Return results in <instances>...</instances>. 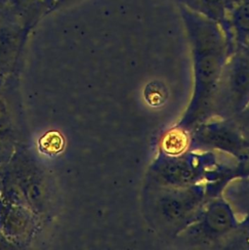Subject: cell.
<instances>
[{
    "instance_id": "obj_18",
    "label": "cell",
    "mask_w": 249,
    "mask_h": 250,
    "mask_svg": "<svg viewBox=\"0 0 249 250\" xmlns=\"http://www.w3.org/2000/svg\"><path fill=\"white\" fill-rule=\"evenodd\" d=\"M11 248H18L13 242H11L1 231H0V249H11Z\"/></svg>"
},
{
    "instance_id": "obj_6",
    "label": "cell",
    "mask_w": 249,
    "mask_h": 250,
    "mask_svg": "<svg viewBox=\"0 0 249 250\" xmlns=\"http://www.w3.org/2000/svg\"><path fill=\"white\" fill-rule=\"evenodd\" d=\"M189 150H209L241 160L249 146V139L232 118L211 117L189 131Z\"/></svg>"
},
{
    "instance_id": "obj_20",
    "label": "cell",
    "mask_w": 249,
    "mask_h": 250,
    "mask_svg": "<svg viewBox=\"0 0 249 250\" xmlns=\"http://www.w3.org/2000/svg\"><path fill=\"white\" fill-rule=\"evenodd\" d=\"M242 54H244V56L247 58V60L249 61V50L248 51H246V52H243Z\"/></svg>"
},
{
    "instance_id": "obj_14",
    "label": "cell",
    "mask_w": 249,
    "mask_h": 250,
    "mask_svg": "<svg viewBox=\"0 0 249 250\" xmlns=\"http://www.w3.org/2000/svg\"><path fill=\"white\" fill-rule=\"evenodd\" d=\"M82 0H42L40 4V17L47 16L56 11L68 8Z\"/></svg>"
},
{
    "instance_id": "obj_19",
    "label": "cell",
    "mask_w": 249,
    "mask_h": 250,
    "mask_svg": "<svg viewBox=\"0 0 249 250\" xmlns=\"http://www.w3.org/2000/svg\"><path fill=\"white\" fill-rule=\"evenodd\" d=\"M11 21V20L8 19V17L6 16L4 10L2 9V7H1V5H0V23L3 22V21Z\"/></svg>"
},
{
    "instance_id": "obj_4",
    "label": "cell",
    "mask_w": 249,
    "mask_h": 250,
    "mask_svg": "<svg viewBox=\"0 0 249 250\" xmlns=\"http://www.w3.org/2000/svg\"><path fill=\"white\" fill-rule=\"evenodd\" d=\"M239 223L224 195L206 201L195 220L176 238L186 247L223 249Z\"/></svg>"
},
{
    "instance_id": "obj_2",
    "label": "cell",
    "mask_w": 249,
    "mask_h": 250,
    "mask_svg": "<svg viewBox=\"0 0 249 250\" xmlns=\"http://www.w3.org/2000/svg\"><path fill=\"white\" fill-rule=\"evenodd\" d=\"M207 200L203 183L187 187L145 184L142 204L148 225L161 236L175 239L195 220Z\"/></svg>"
},
{
    "instance_id": "obj_7",
    "label": "cell",
    "mask_w": 249,
    "mask_h": 250,
    "mask_svg": "<svg viewBox=\"0 0 249 250\" xmlns=\"http://www.w3.org/2000/svg\"><path fill=\"white\" fill-rule=\"evenodd\" d=\"M33 212L17 203L0 197V231L15 245L25 242L33 231Z\"/></svg>"
},
{
    "instance_id": "obj_8",
    "label": "cell",
    "mask_w": 249,
    "mask_h": 250,
    "mask_svg": "<svg viewBox=\"0 0 249 250\" xmlns=\"http://www.w3.org/2000/svg\"><path fill=\"white\" fill-rule=\"evenodd\" d=\"M225 34L230 55L249 50V0L228 7Z\"/></svg>"
},
{
    "instance_id": "obj_10",
    "label": "cell",
    "mask_w": 249,
    "mask_h": 250,
    "mask_svg": "<svg viewBox=\"0 0 249 250\" xmlns=\"http://www.w3.org/2000/svg\"><path fill=\"white\" fill-rule=\"evenodd\" d=\"M177 4L199 13L215 21L224 29L227 26V15L228 9V0H174Z\"/></svg>"
},
{
    "instance_id": "obj_17",
    "label": "cell",
    "mask_w": 249,
    "mask_h": 250,
    "mask_svg": "<svg viewBox=\"0 0 249 250\" xmlns=\"http://www.w3.org/2000/svg\"><path fill=\"white\" fill-rule=\"evenodd\" d=\"M11 149L12 146L10 144L4 141H0V167L8 161V158L11 155Z\"/></svg>"
},
{
    "instance_id": "obj_1",
    "label": "cell",
    "mask_w": 249,
    "mask_h": 250,
    "mask_svg": "<svg viewBox=\"0 0 249 250\" xmlns=\"http://www.w3.org/2000/svg\"><path fill=\"white\" fill-rule=\"evenodd\" d=\"M192 61L190 100L176 126L189 131L212 117V104L224 65L230 56L223 27L217 21L178 4Z\"/></svg>"
},
{
    "instance_id": "obj_12",
    "label": "cell",
    "mask_w": 249,
    "mask_h": 250,
    "mask_svg": "<svg viewBox=\"0 0 249 250\" xmlns=\"http://www.w3.org/2000/svg\"><path fill=\"white\" fill-rule=\"evenodd\" d=\"M190 148L189 132L173 125L161 136L157 151L166 155H178Z\"/></svg>"
},
{
    "instance_id": "obj_5",
    "label": "cell",
    "mask_w": 249,
    "mask_h": 250,
    "mask_svg": "<svg viewBox=\"0 0 249 250\" xmlns=\"http://www.w3.org/2000/svg\"><path fill=\"white\" fill-rule=\"evenodd\" d=\"M249 104V61L233 53L221 73L212 104V117L234 118Z\"/></svg>"
},
{
    "instance_id": "obj_11",
    "label": "cell",
    "mask_w": 249,
    "mask_h": 250,
    "mask_svg": "<svg viewBox=\"0 0 249 250\" xmlns=\"http://www.w3.org/2000/svg\"><path fill=\"white\" fill-rule=\"evenodd\" d=\"M42 0H0V5L11 21L32 23L40 17Z\"/></svg>"
},
{
    "instance_id": "obj_16",
    "label": "cell",
    "mask_w": 249,
    "mask_h": 250,
    "mask_svg": "<svg viewBox=\"0 0 249 250\" xmlns=\"http://www.w3.org/2000/svg\"><path fill=\"white\" fill-rule=\"evenodd\" d=\"M236 171L238 178L249 176V146L244 157L241 160L236 161Z\"/></svg>"
},
{
    "instance_id": "obj_15",
    "label": "cell",
    "mask_w": 249,
    "mask_h": 250,
    "mask_svg": "<svg viewBox=\"0 0 249 250\" xmlns=\"http://www.w3.org/2000/svg\"><path fill=\"white\" fill-rule=\"evenodd\" d=\"M241 132L249 139V104L248 105L238 113L234 118H232Z\"/></svg>"
},
{
    "instance_id": "obj_3",
    "label": "cell",
    "mask_w": 249,
    "mask_h": 250,
    "mask_svg": "<svg viewBox=\"0 0 249 250\" xmlns=\"http://www.w3.org/2000/svg\"><path fill=\"white\" fill-rule=\"evenodd\" d=\"M220 160L218 152L209 150H187L178 155L157 151L147 169L145 184L160 187L204 184Z\"/></svg>"
},
{
    "instance_id": "obj_13",
    "label": "cell",
    "mask_w": 249,
    "mask_h": 250,
    "mask_svg": "<svg viewBox=\"0 0 249 250\" xmlns=\"http://www.w3.org/2000/svg\"><path fill=\"white\" fill-rule=\"evenodd\" d=\"M223 249H249V211L239 218L237 228Z\"/></svg>"
},
{
    "instance_id": "obj_9",
    "label": "cell",
    "mask_w": 249,
    "mask_h": 250,
    "mask_svg": "<svg viewBox=\"0 0 249 250\" xmlns=\"http://www.w3.org/2000/svg\"><path fill=\"white\" fill-rule=\"evenodd\" d=\"M32 23L5 21L0 23V73L9 68L17 57Z\"/></svg>"
}]
</instances>
